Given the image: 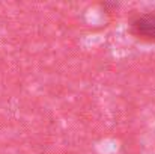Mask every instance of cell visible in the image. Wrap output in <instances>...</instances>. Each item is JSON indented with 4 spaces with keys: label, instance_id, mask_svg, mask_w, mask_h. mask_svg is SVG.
I'll list each match as a JSON object with an SVG mask.
<instances>
[{
    "label": "cell",
    "instance_id": "cell-1",
    "mask_svg": "<svg viewBox=\"0 0 155 154\" xmlns=\"http://www.w3.org/2000/svg\"><path fill=\"white\" fill-rule=\"evenodd\" d=\"M130 30L136 38L155 43V12L143 14L131 20Z\"/></svg>",
    "mask_w": 155,
    "mask_h": 154
}]
</instances>
